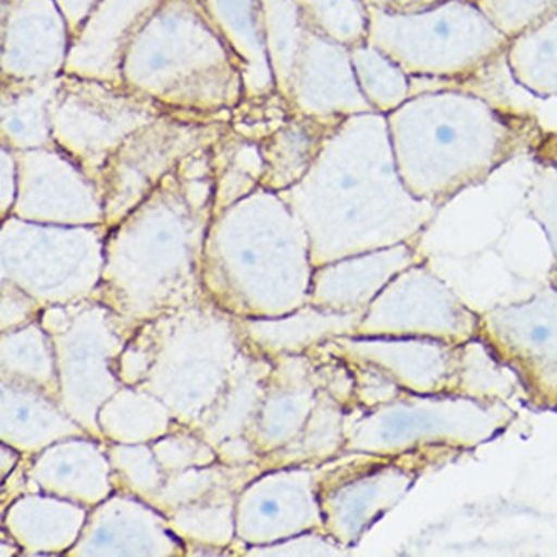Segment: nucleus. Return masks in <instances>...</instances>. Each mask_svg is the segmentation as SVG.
<instances>
[{
    "instance_id": "obj_1",
    "label": "nucleus",
    "mask_w": 557,
    "mask_h": 557,
    "mask_svg": "<svg viewBox=\"0 0 557 557\" xmlns=\"http://www.w3.org/2000/svg\"><path fill=\"white\" fill-rule=\"evenodd\" d=\"M396 169L408 193L445 205L518 154L535 151L541 124L465 86L429 89L386 115Z\"/></svg>"
},
{
    "instance_id": "obj_2",
    "label": "nucleus",
    "mask_w": 557,
    "mask_h": 557,
    "mask_svg": "<svg viewBox=\"0 0 557 557\" xmlns=\"http://www.w3.org/2000/svg\"><path fill=\"white\" fill-rule=\"evenodd\" d=\"M368 41L410 77L458 86L487 70L509 45L475 0H446L416 14L369 8Z\"/></svg>"
},
{
    "instance_id": "obj_3",
    "label": "nucleus",
    "mask_w": 557,
    "mask_h": 557,
    "mask_svg": "<svg viewBox=\"0 0 557 557\" xmlns=\"http://www.w3.org/2000/svg\"><path fill=\"white\" fill-rule=\"evenodd\" d=\"M505 408L457 393H404L381 408L371 443L388 455L443 446L470 449L505 428Z\"/></svg>"
},
{
    "instance_id": "obj_4",
    "label": "nucleus",
    "mask_w": 557,
    "mask_h": 557,
    "mask_svg": "<svg viewBox=\"0 0 557 557\" xmlns=\"http://www.w3.org/2000/svg\"><path fill=\"white\" fill-rule=\"evenodd\" d=\"M479 336L520 372L532 395L557 404V288L481 315Z\"/></svg>"
},
{
    "instance_id": "obj_5",
    "label": "nucleus",
    "mask_w": 557,
    "mask_h": 557,
    "mask_svg": "<svg viewBox=\"0 0 557 557\" xmlns=\"http://www.w3.org/2000/svg\"><path fill=\"white\" fill-rule=\"evenodd\" d=\"M384 333L434 338L461 345L479 335L481 315L470 311L431 268L422 263L401 271L380 299Z\"/></svg>"
},
{
    "instance_id": "obj_6",
    "label": "nucleus",
    "mask_w": 557,
    "mask_h": 557,
    "mask_svg": "<svg viewBox=\"0 0 557 557\" xmlns=\"http://www.w3.org/2000/svg\"><path fill=\"white\" fill-rule=\"evenodd\" d=\"M290 94L306 112H362L371 109L351 65L350 49L307 29Z\"/></svg>"
},
{
    "instance_id": "obj_7",
    "label": "nucleus",
    "mask_w": 557,
    "mask_h": 557,
    "mask_svg": "<svg viewBox=\"0 0 557 557\" xmlns=\"http://www.w3.org/2000/svg\"><path fill=\"white\" fill-rule=\"evenodd\" d=\"M505 62L518 88L541 100L557 98V11L509 41Z\"/></svg>"
},
{
    "instance_id": "obj_8",
    "label": "nucleus",
    "mask_w": 557,
    "mask_h": 557,
    "mask_svg": "<svg viewBox=\"0 0 557 557\" xmlns=\"http://www.w3.org/2000/svg\"><path fill=\"white\" fill-rule=\"evenodd\" d=\"M350 59L357 85L372 109L388 115L412 97V77L374 45L351 47Z\"/></svg>"
},
{
    "instance_id": "obj_9",
    "label": "nucleus",
    "mask_w": 557,
    "mask_h": 557,
    "mask_svg": "<svg viewBox=\"0 0 557 557\" xmlns=\"http://www.w3.org/2000/svg\"><path fill=\"white\" fill-rule=\"evenodd\" d=\"M271 70L280 88L290 94L292 76L306 40L307 26L297 0H261Z\"/></svg>"
},
{
    "instance_id": "obj_10",
    "label": "nucleus",
    "mask_w": 557,
    "mask_h": 557,
    "mask_svg": "<svg viewBox=\"0 0 557 557\" xmlns=\"http://www.w3.org/2000/svg\"><path fill=\"white\" fill-rule=\"evenodd\" d=\"M216 9L220 25L246 59L249 70L255 71L256 83L261 88H270L275 76L264 38L261 0H216Z\"/></svg>"
},
{
    "instance_id": "obj_11",
    "label": "nucleus",
    "mask_w": 557,
    "mask_h": 557,
    "mask_svg": "<svg viewBox=\"0 0 557 557\" xmlns=\"http://www.w3.org/2000/svg\"><path fill=\"white\" fill-rule=\"evenodd\" d=\"M307 29L344 47L368 41L369 8L363 0H297Z\"/></svg>"
},
{
    "instance_id": "obj_12",
    "label": "nucleus",
    "mask_w": 557,
    "mask_h": 557,
    "mask_svg": "<svg viewBox=\"0 0 557 557\" xmlns=\"http://www.w3.org/2000/svg\"><path fill=\"white\" fill-rule=\"evenodd\" d=\"M482 13L509 41L544 23L557 11V0H475Z\"/></svg>"
},
{
    "instance_id": "obj_13",
    "label": "nucleus",
    "mask_w": 557,
    "mask_h": 557,
    "mask_svg": "<svg viewBox=\"0 0 557 557\" xmlns=\"http://www.w3.org/2000/svg\"><path fill=\"white\" fill-rule=\"evenodd\" d=\"M529 210L541 223L553 247L557 270V169L537 162L532 186L529 190Z\"/></svg>"
},
{
    "instance_id": "obj_14",
    "label": "nucleus",
    "mask_w": 557,
    "mask_h": 557,
    "mask_svg": "<svg viewBox=\"0 0 557 557\" xmlns=\"http://www.w3.org/2000/svg\"><path fill=\"white\" fill-rule=\"evenodd\" d=\"M369 8L393 14H416L436 8L446 0H363Z\"/></svg>"
},
{
    "instance_id": "obj_15",
    "label": "nucleus",
    "mask_w": 557,
    "mask_h": 557,
    "mask_svg": "<svg viewBox=\"0 0 557 557\" xmlns=\"http://www.w3.org/2000/svg\"><path fill=\"white\" fill-rule=\"evenodd\" d=\"M533 154L537 162L547 163L557 169V131L556 133H545Z\"/></svg>"
}]
</instances>
